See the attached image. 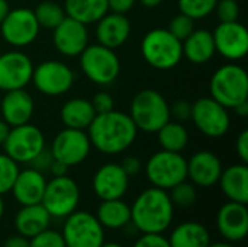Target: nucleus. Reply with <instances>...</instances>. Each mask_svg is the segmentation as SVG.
Listing matches in <instances>:
<instances>
[{
  "label": "nucleus",
  "mask_w": 248,
  "mask_h": 247,
  "mask_svg": "<svg viewBox=\"0 0 248 247\" xmlns=\"http://www.w3.org/2000/svg\"><path fill=\"white\" fill-rule=\"evenodd\" d=\"M86 131L92 147L106 156H116L126 151L135 143L138 134L131 116L115 109L97 114Z\"/></svg>",
  "instance_id": "1"
},
{
  "label": "nucleus",
  "mask_w": 248,
  "mask_h": 247,
  "mask_svg": "<svg viewBox=\"0 0 248 247\" xmlns=\"http://www.w3.org/2000/svg\"><path fill=\"white\" fill-rule=\"evenodd\" d=\"M174 205L169 191L151 186L144 189L131 205V223L140 234H163L170 229Z\"/></svg>",
  "instance_id": "2"
},
{
  "label": "nucleus",
  "mask_w": 248,
  "mask_h": 247,
  "mask_svg": "<svg viewBox=\"0 0 248 247\" xmlns=\"http://www.w3.org/2000/svg\"><path fill=\"white\" fill-rule=\"evenodd\" d=\"M128 115L137 130L147 134H155L171 119L167 99L154 89H144L138 92L131 100Z\"/></svg>",
  "instance_id": "3"
},
{
  "label": "nucleus",
  "mask_w": 248,
  "mask_h": 247,
  "mask_svg": "<svg viewBox=\"0 0 248 247\" xmlns=\"http://www.w3.org/2000/svg\"><path fill=\"white\" fill-rule=\"evenodd\" d=\"M211 98L227 109H232L240 102L248 99V74L237 63L221 66L209 82Z\"/></svg>",
  "instance_id": "4"
},
{
  "label": "nucleus",
  "mask_w": 248,
  "mask_h": 247,
  "mask_svg": "<svg viewBox=\"0 0 248 247\" xmlns=\"http://www.w3.org/2000/svg\"><path fill=\"white\" fill-rule=\"evenodd\" d=\"M141 52L144 60L157 70H171L183 58L182 41L164 28L151 29L144 35Z\"/></svg>",
  "instance_id": "5"
},
{
  "label": "nucleus",
  "mask_w": 248,
  "mask_h": 247,
  "mask_svg": "<svg viewBox=\"0 0 248 247\" xmlns=\"http://www.w3.org/2000/svg\"><path fill=\"white\" fill-rule=\"evenodd\" d=\"M78 57L83 74L94 84L109 86L121 73V61L115 49L100 44L87 45Z\"/></svg>",
  "instance_id": "6"
},
{
  "label": "nucleus",
  "mask_w": 248,
  "mask_h": 247,
  "mask_svg": "<svg viewBox=\"0 0 248 247\" xmlns=\"http://www.w3.org/2000/svg\"><path fill=\"white\" fill-rule=\"evenodd\" d=\"M145 175L151 186L170 191L187 179V160L182 153L160 150L145 163Z\"/></svg>",
  "instance_id": "7"
},
{
  "label": "nucleus",
  "mask_w": 248,
  "mask_h": 247,
  "mask_svg": "<svg viewBox=\"0 0 248 247\" xmlns=\"http://www.w3.org/2000/svg\"><path fill=\"white\" fill-rule=\"evenodd\" d=\"M61 236L65 247H100L105 243V229L89 211L76 210L65 217Z\"/></svg>",
  "instance_id": "8"
},
{
  "label": "nucleus",
  "mask_w": 248,
  "mask_h": 247,
  "mask_svg": "<svg viewBox=\"0 0 248 247\" xmlns=\"http://www.w3.org/2000/svg\"><path fill=\"white\" fill-rule=\"evenodd\" d=\"M41 204L51 218L64 220L77 210L80 204V188L68 175L52 178L51 181H46Z\"/></svg>",
  "instance_id": "9"
},
{
  "label": "nucleus",
  "mask_w": 248,
  "mask_h": 247,
  "mask_svg": "<svg viewBox=\"0 0 248 247\" xmlns=\"http://www.w3.org/2000/svg\"><path fill=\"white\" fill-rule=\"evenodd\" d=\"M45 147L44 132L31 122L10 127V131L3 143L4 154H7L17 165H29Z\"/></svg>",
  "instance_id": "10"
},
{
  "label": "nucleus",
  "mask_w": 248,
  "mask_h": 247,
  "mask_svg": "<svg viewBox=\"0 0 248 247\" xmlns=\"http://www.w3.org/2000/svg\"><path fill=\"white\" fill-rule=\"evenodd\" d=\"M31 82L39 93L57 98L73 87L74 71L62 61L46 60L33 67Z\"/></svg>",
  "instance_id": "11"
},
{
  "label": "nucleus",
  "mask_w": 248,
  "mask_h": 247,
  "mask_svg": "<svg viewBox=\"0 0 248 247\" xmlns=\"http://www.w3.org/2000/svg\"><path fill=\"white\" fill-rule=\"evenodd\" d=\"M39 31L41 28L33 15V10L28 7L10 9L0 23V33L3 39L16 48L28 47L35 42Z\"/></svg>",
  "instance_id": "12"
},
{
  "label": "nucleus",
  "mask_w": 248,
  "mask_h": 247,
  "mask_svg": "<svg viewBox=\"0 0 248 247\" xmlns=\"http://www.w3.org/2000/svg\"><path fill=\"white\" fill-rule=\"evenodd\" d=\"M195 127L209 138H219L225 135L231 125L228 109L215 99L201 98L192 103V116Z\"/></svg>",
  "instance_id": "13"
},
{
  "label": "nucleus",
  "mask_w": 248,
  "mask_h": 247,
  "mask_svg": "<svg viewBox=\"0 0 248 247\" xmlns=\"http://www.w3.org/2000/svg\"><path fill=\"white\" fill-rule=\"evenodd\" d=\"M92 143L86 131L65 128L60 131L51 144V154L55 160L67 165L68 167L81 165L90 154Z\"/></svg>",
  "instance_id": "14"
},
{
  "label": "nucleus",
  "mask_w": 248,
  "mask_h": 247,
  "mask_svg": "<svg viewBox=\"0 0 248 247\" xmlns=\"http://www.w3.org/2000/svg\"><path fill=\"white\" fill-rule=\"evenodd\" d=\"M33 67L31 57L22 51L0 54V90L25 89L32 80Z\"/></svg>",
  "instance_id": "15"
},
{
  "label": "nucleus",
  "mask_w": 248,
  "mask_h": 247,
  "mask_svg": "<svg viewBox=\"0 0 248 247\" xmlns=\"http://www.w3.org/2000/svg\"><path fill=\"white\" fill-rule=\"evenodd\" d=\"M215 51L230 61L243 60L248 52V31L238 22H221L212 32Z\"/></svg>",
  "instance_id": "16"
},
{
  "label": "nucleus",
  "mask_w": 248,
  "mask_h": 247,
  "mask_svg": "<svg viewBox=\"0 0 248 247\" xmlns=\"http://www.w3.org/2000/svg\"><path fill=\"white\" fill-rule=\"evenodd\" d=\"M129 188V176L119 163H105L93 175L92 189L100 201L124 198Z\"/></svg>",
  "instance_id": "17"
},
{
  "label": "nucleus",
  "mask_w": 248,
  "mask_h": 247,
  "mask_svg": "<svg viewBox=\"0 0 248 247\" xmlns=\"http://www.w3.org/2000/svg\"><path fill=\"white\" fill-rule=\"evenodd\" d=\"M217 229L225 242L232 245L243 242L248 233L247 204H240L234 201L225 202L218 210Z\"/></svg>",
  "instance_id": "18"
},
{
  "label": "nucleus",
  "mask_w": 248,
  "mask_h": 247,
  "mask_svg": "<svg viewBox=\"0 0 248 247\" xmlns=\"http://www.w3.org/2000/svg\"><path fill=\"white\" fill-rule=\"evenodd\" d=\"M52 31L54 47L64 57H78L89 45L87 25L73 17L65 16V19Z\"/></svg>",
  "instance_id": "19"
},
{
  "label": "nucleus",
  "mask_w": 248,
  "mask_h": 247,
  "mask_svg": "<svg viewBox=\"0 0 248 247\" xmlns=\"http://www.w3.org/2000/svg\"><path fill=\"white\" fill-rule=\"evenodd\" d=\"M222 169V163L217 154L202 150L187 160V179H190L195 186L212 188L218 183Z\"/></svg>",
  "instance_id": "20"
},
{
  "label": "nucleus",
  "mask_w": 248,
  "mask_h": 247,
  "mask_svg": "<svg viewBox=\"0 0 248 247\" xmlns=\"http://www.w3.org/2000/svg\"><path fill=\"white\" fill-rule=\"evenodd\" d=\"M35 111V102L32 95L25 89L4 92L0 100L1 119L9 127H17L31 122Z\"/></svg>",
  "instance_id": "21"
},
{
  "label": "nucleus",
  "mask_w": 248,
  "mask_h": 247,
  "mask_svg": "<svg viewBox=\"0 0 248 247\" xmlns=\"http://www.w3.org/2000/svg\"><path fill=\"white\" fill-rule=\"evenodd\" d=\"M131 22L125 15L108 12L96 22V39L97 44L116 49L122 47L131 35Z\"/></svg>",
  "instance_id": "22"
},
{
  "label": "nucleus",
  "mask_w": 248,
  "mask_h": 247,
  "mask_svg": "<svg viewBox=\"0 0 248 247\" xmlns=\"http://www.w3.org/2000/svg\"><path fill=\"white\" fill-rule=\"evenodd\" d=\"M45 186H46L45 175L32 167H28L19 170L10 192L15 201L20 207L33 205V204H41L45 192Z\"/></svg>",
  "instance_id": "23"
},
{
  "label": "nucleus",
  "mask_w": 248,
  "mask_h": 247,
  "mask_svg": "<svg viewBox=\"0 0 248 247\" xmlns=\"http://www.w3.org/2000/svg\"><path fill=\"white\" fill-rule=\"evenodd\" d=\"M51 215L44 208L42 204H33V205H23L16 213L13 226L16 233L31 239L41 231L49 229L51 226Z\"/></svg>",
  "instance_id": "24"
},
{
  "label": "nucleus",
  "mask_w": 248,
  "mask_h": 247,
  "mask_svg": "<svg viewBox=\"0 0 248 247\" xmlns=\"http://www.w3.org/2000/svg\"><path fill=\"white\" fill-rule=\"evenodd\" d=\"M218 185L228 201L248 204V167L246 163L222 169Z\"/></svg>",
  "instance_id": "25"
},
{
  "label": "nucleus",
  "mask_w": 248,
  "mask_h": 247,
  "mask_svg": "<svg viewBox=\"0 0 248 247\" xmlns=\"http://www.w3.org/2000/svg\"><path fill=\"white\" fill-rule=\"evenodd\" d=\"M183 57L192 64H206L215 55V44L212 32L208 29H195L182 41Z\"/></svg>",
  "instance_id": "26"
},
{
  "label": "nucleus",
  "mask_w": 248,
  "mask_h": 247,
  "mask_svg": "<svg viewBox=\"0 0 248 247\" xmlns=\"http://www.w3.org/2000/svg\"><path fill=\"white\" fill-rule=\"evenodd\" d=\"M167 240L170 247H208L211 233L202 223L185 221L171 230Z\"/></svg>",
  "instance_id": "27"
},
{
  "label": "nucleus",
  "mask_w": 248,
  "mask_h": 247,
  "mask_svg": "<svg viewBox=\"0 0 248 247\" xmlns=\"http://www.w3.org/2000/svg\"><path fill=\"white\" fill-rule=\"evenodd\" d=\"M96 115L97 114L92 102L83 98H73L67 100L60 111V116L65 128H74L83 131L89 128V125L92 124Z\"/></svg>",
  "instance_id": "28"
},
{
  "label": "nucleus",
  "mask_w": 248,
  "mask_h": 247,
  "mask_svg": "<svg viewBox=\"0 0 248 247\" xmlns=\"http://www.w3.org/2000/svg\"><path fill=\"white\" fill-rule=\"evenodd\" d=\"M94 215L105 230H122L131 223V205L122 198L100 201Z\"/></svg>",
  "instance_id": "29"
},
{
  "label": "nucleus",
  "mask_w": 248,
  "mask_h": 247,
  "mask_svg": "<svg viewBox=\"0 0 248 247\" xmlns=\"http://www.w3.org/2000/svg\"><path fill=\"white\" fill-rule=\"evenodd\" d=\"M62 7L68 17L84 25L96 23L109 12L108 0H65Z\"/></svg>",
  "instance_id": "30"
},
{
  "label": "nucleus",
  "mask_w": 248,
  "mask_h": 247,
  "mask_svg": "<svg viewBox=\"0 0 248 247\" xmlns=\"http://www.w3.org/2000/svg\"><path fill=\"white\" fill-rule=\"evenodd\" d=\"M155 134L158 135V143L163 150L182 153L187 147L189 132L182 122L170 119Z\"/></svg>",
  "instance_id": "31"
},
{
  "label": "nucleus",
  "mask_w": 248,
  "mask_h": 247,
  "mask_svg": "<svg viewBox=\"0 0 248 247\" xmlns=\"http://www.w3.org/2000/svg\"><path fill=\"white\" fill-rule=\"evenodd\" d=\"M33 15L38 20L39 28L44 29H55L67 16L64 7L57 1H51V0L41 1L35 7Z\"/></svg>",
  "instance_id": "32"
},
{
  "label": "nucleus",
  "mask_w": 248,
  "mask_h": 247,
  "mask_svg": "<svg viewBox=\"0 0 248 247\" xmlns=\"http://www.w3.org/2000/svg\"><path fill=\"white\" fill-rule=\"evenodd\" d=\"M169 195H170V199H171L174 208L179 207V208H183V210L193 207L196 199H198L196 186L192 182H187V179L177 183L176 186H173L170 189Z\"/></svg>",
  "instance_id": "33"
},
{
  "label": "nucleus",
  "mask_w": 248,
  "mask_h": 247,
  "mask_svg": "<svg viewBox=\"0 0 248 247\" xmlns=\"http://www.w3.org/2000/svg\"><path fill=\"white\" fill-rule=\"evenodd\" d=\"M218 0H179L180 13L192 17L193 20L205 19L211 13H214Z\"/></svg>",
  "instance_id": "34"
},
{
  "label": "nucleus",
  "mask_w": 248,
  "mask_h": 247,
  "mask_svg": "<svg viewBox=\"0 0 248 247\" xmlns=\"http://www.w3.org/2000/svg\"><path fill=\"white\" fill-rule=\"evenodd\" d=\"M19 170V165L15 160L7 154L0 153V195L10 192Z\"/></svg>",
  "instance_id": "35"
},
{
  "label": "nucleus",
  "mask_w": 248,
  "mask_h": 247,
  "mask_svg": "<svg viewBox=\"0 0 248 247\" xmlns=\"http://www.w3.org/2000/svg\"><path fill=\"white\" fill-rule=\"evenodd\" d=\"M195 31V20L183 13L176 15L169 23V32L177 39H186Z\"/></svg>",
  "instance_id": "36"
},
{
  "label": "nucleus",
  "mask_w": 248,
  "mask_h": 247,
  "mask_svg": "<svg viewBox=\"0 0 248 247\" xmlns=\"http://www.w3.org/2000/svg\"><path fill=\"white\" fill-rule=\"evenodd\" d=\"M29 247H65L61 231L46 229L29 239Z\"/></svg>",
  "instance_id": "37"
},
{
  "label": "nucleus",
  "mask_w": 248,
  "mask_h": 247,
  "mask_svg": "<svg viewBox=\"0 0 248 247\" xmlns=\"http://www.w3.org/2000/svg\"><path fill=\"white\" fill-rule=\"evenodd\" d=\"M221 22H234L240 16V4L237 0H218L215 10Z\"/></svg>",
  "instance_id": "38"
},
{
  "label": "nucleus",
  "mask_w": 248,
  "mask_h": 247,
  "mask_svg": "<svg viewBox=\"0 0 248 247\" xmlns=\"http://www.w3.org/2000/svg\"><path fill=\"white\" fill-rule=\"evenodd\" d=\"M169 108H170V118H173L177 122L183 124L189 121L192 116V103L185 99L176 100L174 103L169 105Z\"/></svg>",
  "instance_id": "39"
},
{
  "label": "nucleus",
  "mask_w": 248,
  "mask_h": 247,
  "mask_svg": "<svg viewBox=\"0 0 248 247\" xmlns=\"http://www.w3.org/2000/svg\"><path fill=\"white\" fill-rule=\"evenodd\" d=\"M96 114H106L115 109V100L108 92H97L90 100Z\"/></svg>",
  "instance_id": "40"
},
{
  "label": "nucleus",
  "mask_w": 248,
  "mask_h": 247,
  "mask_svg": "<svg viewBox=\"0 0 248 247\" xmlns=\"http://www.w3.org/2000/svg\"><path fill=\"white\" fill-rule=\"evenodd\" d=\"M132 247H170L163 234H140Z\"/></svg>",
  "instance_id": "41"
},
{
  "label": "nucleus",
  "mask_w": 248,
  "mask_h": 247,
  "mask_svg": "<svg viewBox=\"0 0 248 247\" xmlns=\"http://www.w3.org/2000/svg\"><path fill=\"white\" fill-rule=\"evenodd\" d=\"M52 162H54V157H52L49 148L45 147L38 156L33 157V160L29 165H31L32 169H35V170H38L41 173H46L49 170V166H51Z\"/></svg>",
  "instance_id": "42"
},
{
  "label": "nucleus",
  "mask_w": 248,
  "mask_h": 247,
  "mask_svg": "<svg viewBox=\"0 0 248 247\" xmlns=\"http://www.w3.org/2000/svg\"><path fill=\"white\" fill-rule=\"evenodd\" d=\"M119 165H121V167L124 169V172H125L129 178L137 176V175L142 170V163H141V160H140L137 156H126V157L122 160V163H119Z\"/></svg>",
  "instance_id": "43"
},
{
  "label": "nucleus",
  "mask_w": 248,
  "mask_h": 247,
  "mask_svg": "<svg viewBox=\"0 0 248 247\" xmlns=\"http://www.w3.org/2000/svg\"><path fill=\"white\" fill-rule=\"evenodd\" d=\"M235 150L237 154L241 160V163H248V131L244 130L241 131V134L237 137V143H235Z\"/></svg>",
  "instance_id": "44"
},
{
  "label": "nucleus",
  "mask_w": 248,
  "mask_h": 247,
  "mask_svg": "<svg viewBox=\"0 0 248 247\" xmlns=\"http://www.w3.org/2000/svg\"><path fill=\"white\" fill-rule=\"evenodd\" d=\"M135 3L137 0H108L109 10L113 13H121V15H125L129 10H132Z\"/></svg>",
  "instance_id": "45"
},
{
  "label": "nucleus",
  "mask_w": 248,
  "mask_h": 247,
  "mask_svg": "<svg viewBox=\"0 0 248 247\" xmlns=\"http://www.w3.org/2000/svg\"><path fill=\"white\" fill-rule=\"evenodd\" d=\"M1 247H29V239L16 233V234H12L9 236L4 242H3V246Z\"/></svg>",
  "instance_id": "46"
},
{
  "label": "nucleus",
  "mask_w": 248,
  "mask_h": 247,
  "mask_svg": "<svg viewBox=\"0 0 248 247\" xmlns=\"http://www.w3.org/2000/svg\"><path fill=\"white\" fill-rule=\"evenodd\" d=\"M68 166L67 165H64V163H61V162H58V160H55L54 159V162L51 163V166H49V173L52 175V178H57V176H64V175H67L68 173Z\"/></svg>",
  "instance_id": "47"
},
{
  "label": "nucleus",
  "mask_w": 248,
  "mask_h": 247,
  "mask_svg": "<svg viewBox=\"0 0 248 247\" xmlns=\"http://www.w3.org/2000/svg\"><path fill=\"white\" fill-rule=\"evenodd\" d=\"M232 109L235 111V114H237L240 118H247L248 116V99L243 100V102H240V103H238L237 106H234Z\"/></svg>",
  "instance_id": "48"
},
{
  "label": "nucleus",
  "mask_w": 248,
  "mask_h": 247,
  "mask_svg": "<svg viewBox=\"0 0 248 247\" xmlns=\"http://www.w3.org/2000/svg\"><path fill=\"white\" fill-rule=\"evenodd\" d=\"M9 131H10V127L3 119H0V146H3V143H4Z\"/></svg>",
  "instance_id": "49"
},
{
  "label": "nucleus",
  "mask_w": 248,
  "mask_h": 247,
  "mask_svg": "<svg viewBox=\"0 0 248 247\" xmlns=\"http://www.w3.org/2000/svg\"><path fill=\"white\" fill-rule=\"evenodd\" d=\"M9 10H10V7H9L7 0H0V23L6 17V15L9 13Z\"/></svg>",
  "instance_id": "50"
},
{
  "label": "nucleus",
  "mask_w": 248,
  "mask_h": 247,
  "mask_svg": "<svg viewBox=\"0 0 248 247\" xmlns=\"http://www.w3.org/2000/svg\"><path fill=\"white\" fill-rule=\"evenodd\" d=\"M138 1H140L142 6H145V7H148V9H153V7L160 6L163 0H138Z\"/></svg>",
  "instance_id": "51"
},
{
  "label": "nucleus",
  "mask_w": 248,
  "mask_h": 247,
  "mask_svg": "<svg viewBox=\"0 0 248 247\" xmlns=\"http://www.w3.org/2000/svg\"><path fill=\"white\" fill-rule=\"evenodd\" d=\"M208 247H235L232 243H228V242H217V243H209Z\"/></svg>",
  "instance_id": "52"
},
{
  "label": "nucleus",
  "mask_w": 248,
  "mask_h": 247,
  "mask_svg": "<svg viewBox=\"0 0 248 247\" xmlns=\"http://www.w3.org/2000/svg\"><path fill=\"white\" fill-rule=\"evenodd\" d=\"M4 210H6V207H4L3 195H0V221H1V218H3V215H4Z\"/></svg>",
  "instance_id": "53"
},
{
  "label": "nucleus",
  "mask_w": 248,
  "mask_h": 247,
  "mask_svg": "<svg viewBox=\"0 0 248 247\" xmlns=\"http://www.w3.org/2000/svg\"><path fill=\"white\" fill-rule=\"evenodd\" d=\"M100 247H125V246H122L121 243H116V242H109V243H106V242H105V243H103Z\"/></svg>",
  "instance_id": "54"
},
{
  "label": "nucleus",
  "mask_w": 248,
  "mask_h": 247,
  "mask_svg": "<svg viewBox=\"0 0 248 247\" xmlns=\"http://www.w3.org/2000/svg\"><path fill=\"white\" fill-rule=\"evenodd\" d=\"M0 54H1V51H0Z\"/></svg>",
  "instance_id": "55"
}]
</instances>
